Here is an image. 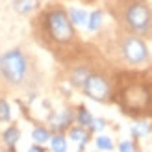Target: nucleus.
<instances>
[{
	"mask_svg": "<svg viewBox=\"0 0 152 152\" xmlns=\"http://www.w3.org/2000/svg\"><path fill=\"white\" fill-rule=\"evenodd\" d=\"M83 91L87 96L95 98V100H106L110 96V83L104 76L89 74V78L83 83Z\"/></svg>",
	"mask_w": 152,
	"mask_h": 152,
	"instance_id": "5",
	"label": "nucleus"
},
{
	"mask_svg": "<svg viewBox=\"0 0 152 152\" xmlns=\"http://www.w3.org/2000/svg\"><path fill=\"white\" fill-rule=\"evenodd\" d=\"M10 152H13V148H11V150H10Z\"/></svg>",
	"mask_w": 152,
	"mask_h": 152,
	"instance_id": "23",
	"label": "nucleus"
},
{
	"mask_svg": "<svg viewBox=\"0 0 152 152\" xmlns=\"http://www.w3.org/2000/svg\"><path fill=\"white\" fill-rule=\"evenodd\" d=\"M78 123L82 124V128L93 124V117H91V113L86 108H80V111H78Z\"/></svg>",
	"mask_w": 152,
	"mask_h": 152,
	"instance_id": "14",
	"label": "nucleus"
},
{
	"mask_svg": "<svg viewBox=\"0 0 152 152\" xmlns=\"http://www.w3.org/2000/svg\"><path fill=\"white\" fill-rule=\"evenodd\" d=\"M28 152H45V150H43L41 147H32V148H30Z\"/></svg>",
	"mask_w": 152,
	"mask_h": 152,
	"instance_id": "22",
	"label": "nucleus"
},
{
	"mask_svg": "<svg viewBox=\"0 0 152 152\" xmlns=\"http://www.w3.org/2000/svg\"><path fill=\"white\" fill-rule=\"evenodd\" d=\"M71 121H72L71 111H61V113H59V117L56 119V126L58 128H65V126H69Z\"/></svg>",
	"mask_w": 152,
	"mask_h": 152,
	"instance_id": "15",
	"label": "nucleus"
},
{
	"mask_svg": "<svg viewBox=\"0 0 152 152\" xmlns=\"http://www.w3.org/2000/svg\"><path fill=\"white\" fill-rule=\"evenodd\" d=\"M47 24H48V32L54 37L58 43H69L74 35L72 30V22L67 17V13L61 10H54L52 13H48L47 17Z\"/></svg>",
	"mask_w": 152,
	"mask_h": 152,
	"instance_id": "2",
	"label": "nucleus"
},
{
	"mask_svg": "<svg viewBox=\"0 0 152 152\" xmlns=\"http://www.w3.org/2000/svg\"><path fill=\"white\" fill-rule=\"evenodd\" d=\"M87 78H89V71L87 69H76L74 74H72V83L74 86H83Z\"/></svg>",
	"mask_w": 152,
	"mask_h": 152,
	"instance_id": "10",
	"label": "nucleus"
},
{
	"mask_svg": "<svg viewBox=\"0 0 152 152\" xmlns=\"http://www.w3.org/2000/svg\"><path fill=\"white\" fill-rule=\"evenodd\" d=\"M71 139H72V141H76V143H80V145H83V143L87 141V132L83 130L82 126L72 128V130H71Z\"/></svg>",
	"mask_w": 152,
	"mask_h": 152,
	"instance_id": "9",
	"label": "nucleus"
},
{
	"mask_svg": "<svg viewBox=\"0 0 152 152\" xmlns=\"http://www.w3.org/2000/svg\"><path fill=\"white\" fill-rule=\"evenodd\" d=\"M32 7H34V0H20V2L17 4V10H19V11H22V13L30 11Z\"/></svg>",
	"mask_w": 152,
	"mask_h": 152,
	"instance_id": "19",
	"label": "nucleus"
},
{
	"mask_svg": "<svg viewBox=\"0 0 152 152\" xmlns=\"http://www.w3.org/2000/svg\"><path fill=\"white\" fill-rule=\"evenodd\" d=\"M104 126H106V124H104V121H102V119H98V121H93V128H95V130H102Z\"/></svg>",
	"mask_w": 152,
	"mask_h": 152,
	"instance_id": "21",
	"label": "nucleus"
},
{
	"mask_svg": "<svg viewBox=\"0 0 152 152\" xmlns=\"http://www.w3.org/2000/svg\"><path fill=\"white\" fill-rule=\"evenodd\" d=\"M11 119V111H10V104L0 98V121H10Z\"/></svg>",
	"mask_w": 152,
	"mask_h": 152,
	"instance_id": "17",
	"label": "nucleus"
},
{
	"mask_svg": "<svg viewBox=\"0 0 152 152\" xmlns=\"http://www.w3.org/2000/svg\"><path fill=\"white\" fill-rule=\"evenodd\" d=\"M32 137H34L35 143H47L50 139V134H48L47 128H35L32 132Z\"/></svg>",
	"mask_w": 152,
	"mask_h": 152,
	"instance_id": "11",
	"label": "nucleus"
},
{
	"mask_svg": "<svg viewBox=\"0 0 152 152\" xmlns=\"http://www.w3.org/2000/svg\"><path fill=\"white\" fill-rule=\"evenodd\" d=\"M123 54L126 58V61H130L134 65L143 63L148 59V50L147 45L143 43L139 37H126L123 43Z\"/></svg>",
	"mask_w": 152,
	"mask_h": 152,
	"instance_id": "4",
	"label": "nucleus"
},
{
	"mask_svg": "<svg viewBox=\"0 0 152 152\" xmlns=\"http://www.w3.org/2000/svg\"><path fill=\"white\" fill-rule=\"evenodd\" d=\"M119 152H134V145L130 141H123L119 145Z\"/></svg>",
	"mask_w": 152,
	"mask_h": 152,
	"instance_id": "20",
	"label": "nucleus"
},
{
	"mask_svg": "<svg viewBox=\"0 0 152 152\" xmlns=\"http://www.w3.org/2000/svg\"><path fill=\"white\" fill-rule=\"evenodd\" d=\"M148 130H150L148 123H139V124L134 126V134L135 135H145V134H148Z\"/></svg>",
	"mask_w": 152,
	"mask_h": 152,
	"instance_id": "18",
	"label": "nucleus"
},
{
	"mask_svg": "<svg viewBox=\"0 0 152 152\" xmlns=\"http://www.w3.org/2000/svg\"><path fill=\"white\" fill-rule=\"evenodd\" d=\"M19 137H20V132H19L15 126H10V128H7V130L4 132V143H6V145L10 147V148L15 147V143L19 141Z\"/></svg>",
	"mask_w": 152,
	"mask_h": 152,
	"instance_id": "7",
	"label": "nucleus"
},
{
	"mask_svg": "<svg viewBox=\"0 0 152 152\" xmlns=\"http://www.w3.org/2000/svg\"><path fill=\"white\" fill-rule=\"evenodd\" d=\"M50 143H52V152H67V141L63 135H54Z\"/></svg>",
	"mask_w": 152,
	"mask_h": 152,
	"instance_id": "8",
	"label": "nucleus"
},
{
	"mask_svg": "<svg viewBox=\"0 0 152 152\" xmlns=\"http://www.w3.org/2000/svg\"><path fill=\"white\" fill-rule=\"evenodd\" d=\"M0 71H2L4 78L10 83H13V86L22 83V80L26 78V71H28V63H26L24 54L17 48L7 50L0 58Z\"/></svg>",
	"mask_w": 152,
	"mask_h": 152,
	"instance_id": "1",
	"label": "nucleus"
},
{
	"mask_svg": "<svg viewBox=\"0 0 152 152\" xmlns=\"http://www.w3.org/2000/svg\"><path fill=\"white\" fill-rule=\"evenodd\" d=\"M100 22H102V11H93L89 20H87V28L89 30H96L100 26Z\"/></svg>",
	"mask_w": 152,
	"mask_h": 152,
	"instance_id": "13",
	"label": "nucleus"
},
{
	"mask_svg": "<svg viewBox=\"0 0 152 152\" xmlns=\"http://www.w3.org/2000/svg\"><path fill=\"white\" fill-rule=\"evenodd\" d=\"M96 147L100 148V150L110 152V150H113V143H111L110 137H106V135H100V137H96Z\"/></svg>",
	"mask_w": 152,
	"mask_h": 152,
	"instance_id": "16",
	"label": "nucleus"
},
{
	"mask_svg": "<svg viewBox=\"0 0 152 152\" xmlns=\"http://www.w3.org/2000/svg\"><path fill=\"white\" fill-rule=\"evenodd\" d=\"M71 22L74 24H86L87 22V13L82 11V10H71Z\"/></svg>",
	"mask_w": 152,
	"mask_h": 152,
	"instance_id": "12",
	"label": "nucleus"
},
{
	"mask_svg": "<svg viewBox=\"0 0 152 152\" xmlns=\"http://www.w3.org/2000/svg\"><path fill=\"white\" fill-rule=\"evenodd\" d=\"M126 24L135 34H147L152 24V13L145 2H134L126 10Z\"/></svg>",
	"mask_w": 152,
	"mask_h": 152,
	"instance_id": "3",
	"label": "nucleus"
},
{
	"mask_svg": "<svg viewBox=\"0 0 152 152\" xmlns=\"http://www.w3.org/2000/svg\"><path fill=\"white\" fill-rule=\"evenodd\" d=\"M148 91L141 86H132L124 91V104L132 110H141L148 104Z\"/></svg>",
	"mask_w": 152,
	"mask_h": 152,
	"instance_id": "6",
	"label": "nucleus"
}]
</instances>
